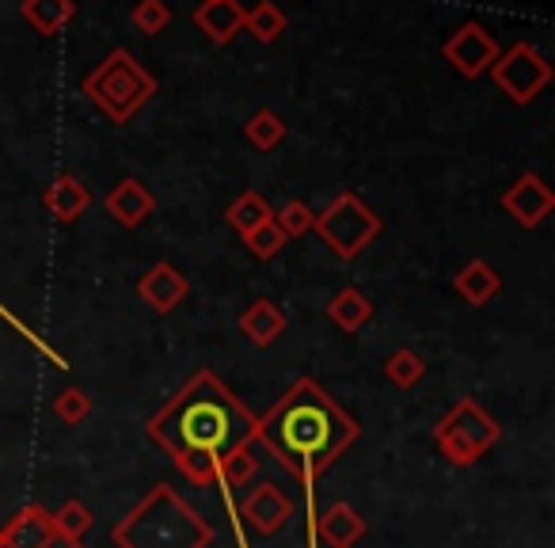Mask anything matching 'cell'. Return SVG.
Listing matches in <instances>:
<instances>
[{
	"instance_id": "obj_1",
	"label": "cell",
	"mask_w": 555,
	"mask_h": 548,
	"mask_svg": "<svg viewBox=\"0 0 555 548\" xmlns=\"http://www.w3.org/2000/svg\"><path fill=\"white\" fill-rule=\"evenodd\" d=\"M145 431L194 487H209L221 457L255 438L259 416H251L217 373L198 370L168 408L149 419Z\"/></svg>"
},
{
	"instance_id": "obj_2",
	"label": "cell",
	"mask_w": 555,
	"mask_h": 548,
	"mask_svg": "<svg viewBox=\"0 0 555 548\" xmlns=\"http://www.w3.org/2000/svg\"><path fill=\"white\" fill-rule=\"evenodd\" d=\"M358 438V423L324 393L312 378H297L274 408L259 416L255 442L274 454L278 464H286L305 487L309 502V548H317V480L335 457H343Z\"/></svg>"
},
{
	"instance_id": "obj_3",
	"label": "cell",
	"mask_w": 555,
	"mask_h": 548,
	"mask_svg": "<svg viewBox=\"0 0 555 548\" xmlns=\"http://www.w3.org/2000/svg\"><path fill=\"white\" fill-rule=\"evenodd\" d=\"M118 548H206L214 540L209 522L179 499L176 487H153L122 522L115 525Z\"/></svg>"
},
{
	"instance_id": "obj_4",
	"label": "cell",
	"mask_w": 555,
	"mask_h": 548,
	"mask_svg": "<svg viewBox=\"0 0 555 548\" xmlns=\"http://www.w3.org/2000/svg\"><path fill=\"white\" fill-rule=\"evenodd\" d=\"M80 92L88 95V103H92L103 118L122 126L156 95V77L130 54V50H111V54L85 77Z\"/></svg>"
},
{
	"instance_id": "obj_5",
	"label": "cell",
	"mask_w": 555,
	"mask_h": 548,
	"mask_svg": "<svg viewBox=\"0 0 555 548\" xmlns=\"http://www.w3.org/2000/svg\"><path fill=\"white\" fill-rule=\"evenodd\" d=\"M312 229L324 237V244L332 247L339 259H358V255L380 237L385 221H380L377 209L365 206L354 191H343L327 202V209H320Z\"/></svg>"
},
{
	"instance_id": "obj_6",
	"label": "cell",
	"mask_w": 555,
	"mask_h": 548,
	"mask_svg": "<svg viewBox=\"0 0 555 548\" xmlns=\"http://www.w3.org/2000/svg\"><path fill=\"white\" fill-rule=\"evenodd\" d=\"M499 442V423L476 400H456L434 426V446L453 464H476Z\"/></svg>"
},
{
	"instance_id": "obj_7",
	"label": "cell",
	"mask_w": 555,
	"mask_h": 548,
	"mask_svg": "<svg viewBox=\"0 0 555 548\" xmlns=\"http://www.w3.org/2000/svg\"><path fill=\"white\" fill-rule=\"evenodd\" d=\"M487 77L499 85V92H506L509 103L525 107V103H532L552 85V62H547L532 42H514L509 50H499V58H494V65L487 69Z\"/></svg>"
},
{
	"instance_id": "obj_8",
	"label": "cell",
	"mask_w": 555,
	"mask_h": 548,
	"mask_svg": "<svg viewBox=\"0 0 555 548\" xmlns=\"http://www.w3.org/2000/svg\"><path fill=\"white\" fill-rule=\"evenodd\" d=\"M441 54H446V62L453 65L461 77L479 80V77H487V69H491L494 58H499V42H494V35L487 31L483 24L468 20V24H461L449 35Z\"/></svg>"
},
{
	"instance_id": "obj_9",
	"label": "cell",
	"mask_w": 555,
	"mask_h": 548,
	"mask_svg": "<svg viewBox=\"0 0 555 548\" xmlns=\"http://www.w3.org/2000/svg\"><path fill=\"white\" fill-rule=\"evenodd\" d=\"M294 499L286 495V487L270 484V480H262L259 487H251L247 492L244 502H236V514L244 525H251L255 533H262V537H274L278 530H286V522L294 518Z\"/></svg>"
},
{
	"instance_id": "obj_10",
	"label": "cell",
	"mask_w": 555,
	"mask_h": 548,
	"mask_svg": "<svg viewBox=\"0 0 555 548\" xmlns=\"http://www.w3.org/2000/svg\"><path fill=\"white\" fill-rule=\"evenodd\" d=\"M502 209H506L521 229H537V225H544L547 214L555 209V194L537 171H525V176L514 179L509 191L502 194Z\"/></svg>"
},
{
	"instance_id": "obj_11",
	"label": "cell",
	"mask_w": 555,
	"mask_h": 548,
	"mask_svg": "<svg viewBox=\"0 0 555 548\" xmlns=\"http://www.w3.org/2000/svg\"><path fill=\"white\" fill-rule=\"evenodd\" d=\"M57 540L54 514L42 510L39 502L24 507L16 518H9V525L0 530V545L4 548H50Z\"/></svg>"
},
{
	"instance_id": "obj_12",
	"label": "cell",
	"mask_w": 555,
	"mask_h": 548,
	"mask_svg": "<svg viewBox=\"0 0 555 548\" xmlns=\"http://www.w3.org/2000/svg\"><path fill=\"white\" fill-rule=\"evenodd\" d=\"M138 294H141V302H145L149 309L176 313L179 302L191 294V282L179 275L176 263H156V267H149L145 279L138 282Z\"/></svg>"
},
{
	"instance_id": "obj_13",
	"label": "cell",
	"mask_w": 555,
	"mask_h": 548,
	"mask_svg": "<svg viewBox=\"0 0 555 548\" xmlns=\"http://www.w3.org/2000/svg\"><path fill=\"white\" fill-rule=\"evenodd\" d=\"M194 27L217 47H229L244 31V4L240 0H202L194 12Z\"/></svg>"
},
{
	"instance_id": "obj_14",
	"label": "cell",
	"mask_w": 555,
	"mask_h": 548,
	"mask_svg": "<svg viewBox=\"0 0 555 548\" xmlns=\"http://www.w3.org/2000/svg\"><path fill=\"white\" fill-rule=\"evenodd\" d=\"M103 206H107V214L115 217L122 229H138V225L156 209V199H153V191L141 183V179L126 176V179H118L115 191L107 194V202H103Z\"/></svg>"
},
{
	"instance_id": "obj_15",
	"label": "cell",
	"mask_w": 555,
	"mask_h": 548,
	"mask_svg": "<svg viewBox=\"0 0 555 548\" xmlns=\"http://www.w3.org/2000/svg\"><path fill=\"white\" fill-rule=\"evenodd\" d=\"M365 537V518L350 502H335L327 514H317V540L332 548H354Z\"/></svg>"
},
{
	"instance_id": "obj_16",
	"label": "cell",
	"mask_w": 555,
	"mask_h": 548,
	"mask_svg": "<svg viewBox=\"0 0 555 548\" xmlns=\"http://www.w3.org/2000/svg\"><path fill=\"white\" fill-rule=\"evenodd\" d=\"M236 324H240V335H244L247 343H255V347H270L278 335L286 332V313L278 309L270 297H259V302H251L244 313H240Z\"/></svg>"
},
{
	"instance_id": "obj_17",
	"label": "cell",
	"mask_w": 555,
	"mask_h": 548,
	"mask_svg": "<svg viewBox=\"0 0 555 548\" xmlns=\"http://www.w3.org/2000/svg\"><path fill=\"white\" fill-rule=\"evenodd\" d=\"M42 202H47V209L57 217V221L73 225V221H80V214H85L88 206H92V194H88V187L80 183L77 176H57L54 183L47 187Z\"/></svg>"
},
{
	"instance_id": "obj_18",
	"label": "cell",
	"mask_w": 555,
	"mask_h": 548,
	"mask_svg": "<svg viewBox=\"0 0 555 548\" xmlns=\"http://www.w3.org/2000/svg\"><path fill=\"white\" fill-rule=\"evenodd\" d=\"M453 290L464 297L468 305H487L494 294L502 290V279H499V270L491 267L487 259H472L464 263L461 270H456V279H453Z\"/></svg>"
},
{
	"instance_id": "obj_19",
	"label": "cell",
	"mask_w": 555,
	"mask_h": 548,
	"mask_svg": "<svg viewBox=\"0 0 555 548\" xmlns=\"http://www.w3.org/2000/svg\"><path fill=\"white\" fill-rule=\"evenodd\" d=\"M20 16L39 35L50 39V35L69 27V20L77 16V4H73V0H24V4H20Z\"/></svg>"
},
{
	"instance_id": "obj_20",
	"label": "cell",
	"mask_w": 555,
	"mask_h": 548,
	"mask_svg": "<svg viewBox=\"0 0 555 548\" xmlns=\"http://www.w3.org/2000/svg\"><path fill=\"white\" fill-rule=\"evenodd\" d=\"M370 317H373V305L358 286L339 290V294L332 297V305H327V320H332L335 328H343V332H358V328L370 324Z\"/></svg>"
},
{
	"instance_id": "obj_21",
	"label": "cell",
	"mask_w": 555,
	"mask_h": 548,
	"mask_svg": "<svg viewBox=\"0 0 555 548\" xmlns=\"http://www.w3.org/2000/svg\"><path fill=\"white\" fill-rule=\"evenodd\" d=\"M224 217H229V225L240 232V237H247V232L259 229L262 221H270V217H274V209H270V202L262 199L259 191H244V194H236V199L229 202Z\"/></svg>"
},
{
	"instance_id": "obj_22",
	"label": "cell",
	"mask_w": 555,
	"mask_h": 548,
	"mask_svg": "<svg viewBox=\"0 0 555 548\" xmlns=\"http://www.w3.org/2000/svg\"><path fill=\"white\" fill-rule=\"evenodd\" d=\"M244 138H247V145L259 149V153H274V149L286 141V123L270 107H262L244 123Z\"/></svg>"
},
{
	"instance_id": "obj_23",
	"label": "cell",
	"mask_w": 555,
	"mask_h": 548,
	"mask_svg": "<svg viewBox=\"0 0 555 548\" xmlns=\"http://www.w3.org/2000/svg\"><path fill=\"white\" fill-rule=\"evenodd\" d=\"M289 27L286 12L278 9L274 0H259L255 9H244V31H251L259 42H274L282 39V31Z\"/></svg>"
},
{
	"instance_id": "obj_24",
	"label": "cell",
	"mask_w": 555,
	"mask_h": 548,
	"mask_svg": "<svg viewBox=\"0 0 555 548\" xmlns=\"http://www.w3.org/2000/svg\"><path fill=\"white\" fill-rule=\"evenodd\" d=\"M385 373H388V381H392L396 388H415L418 381L426 378V362L411 347H403L385 362Z\"/></svg>"
},
{
	"instance_id": "obj_25",
	"label": "cell",
	"mask_w": 555,
	"mask_h": 548,
	"mask_svg": "<svg viewBox=\"0 0 555 548\" xmlns=\"http://www.w3.org/2000/svg\"><path fill=\"white\" fill-rule=\"evenodd\" d=\"M54 530H57V537H62V540H73V545H80V537L92 530V510H88L80 499H69L54 514Z\"/></svg>"
},
{
	"instance_id": "obj_26",
	"label": "cell",
	"mask_w": 555,
	"mask_h": 548,
	"mask_svg": "<svg viewBox=\"0 0 555 548\" xmlns=\"http://www.w3.org/2000/svg\"><path fill=\"white\" fill-rule=\"evenodd\" d=\"M274 225L282 229V237L294 240V237H305V232H312V225H317V214H312L309 202L294 199V202H286V206L278 209Z\"/></svg>"
},
{
	"instance_id": "obj_27",
	"label": "cell",
	"mask_w": 555,
	"mask_h": 548,
	"mask_svg": "<svg viewBox=\"0 0 555 548\" xmlns=\"http://www.w3.org/2000/svg\"><path fill=\"white\" fill-rule=\"evenodd\" d=\"M130 20L141 35H160V31H168V24H171V9L164 0H138Z\"/></svg>"
},
{
	"instance_id": "obj_28",
	"label": "cell",
	"mask_w": 555,
	"mask_h": 548,
	"mask_svg": "<svg viewBox=\"0 0 555 548\" xmlns=\"http://www.w3.org/2000/svg\"><path fill=\"white\" fill-rule=\"evenodd\" d=\"M244 244H247V252H251L255 259H274V255L286 247V237H282V229H278L274 217H270V221H262L259 229L247 232Z\"/></svg>"
},
{
	"instance_id": "obj_29",
	"label": "cell",
	"mask_w": 555,
	"mask_h": 548,
	"mask_svg": "<svg viewBox=\"0 0 555 548\" xmlns=\"http://www.w3.org/2000/svg\"><path fill=\"white\" fill-rule=\"evenodd\" d=\"M54 416L69 426H80L88 416H92V400H88L80 388H65V393H57V400H54Z\"/></svg>"
},
{
	"instance_id": "obj_30",
	"label": "cell",
	"mask_w": 555,
	"mask_h": 548,
	"mask_svg": "<svg viewBox=\"0 0 555 548\" xmlns=\"http://www.w3.org/2000/svg\"><path fill=\"white\" fill-rule=\"evenodd\" d=\"M0 548H4V545H0ZM50 548H80V545H73V540H62V537H57V540H54V545H50Z\"/></svg>"
}]
</instances>
